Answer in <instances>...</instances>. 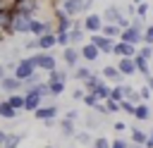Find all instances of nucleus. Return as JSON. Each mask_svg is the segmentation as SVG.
Returning a JSON list of instances; mask_svg holds the SVG:
<instances>
[{"mask_svg":"<svg viewBox=\"0 0 153 148\" xmlns=\"http://www.w3.org/2000/svg\"><path fill=\"white\" fill-rule=\"evenodd\" d=\"M146 148H153V134L148 136V141H146Z\"/></svg>","mask_w":153,"mask_h":148,"instance_id":"obj_39","label":"nucleus"},{"mask_svg":"<svg viewBox=\"0 0 153 148\" xmlns=\"http://www.w3.org/2000/svg\"><path fill=\"white\" fill-rule=\"evenodd\" d=\"M96 55H98V48H96L93 43L84 48V57H86V60H96Z\"/></svg>","mask_w":153,"mask_h":148,"instance_id":"obj_16","label":"nucleus"},{"mask_svg":"<svg viewBox=\"0 0 153 148\" xmlns=\"http://www.w3.org/2000/svg\"><path fill=\"white\" fill-rule=\"evenodd\" d=\"M93 45H96L98 50H105V53H110V50H115V45H112V41H110V38H103V36H93Z\"/></svg>","mask_w":153,"mask_h":148,"instance_id":"obj_3","label":"nucleus"},{"mask_svg":"<svg viewBox=\"0 0 153 148\" xmlns=\"http://www.w3.org/2000/svg\"><path fill=\"white\" fill-rule=\"evenodd\" d=\"M110 148H127V143H124V141H115Z\"/></svg>","mask_w":153,"mask_h":148,"instance_id":"obj_37","label":"nucleus"},{"mask_svg":"<svg viewBox=\"0 0 153 148\" xmlns=\"http://www.w3.org/2000/svg\"><path fill=\"white\" fill-rule=\"evenodd\" d=\"M72 38H74V41H81L84 33H81V31H72Z\"/></svg>","mask_w":153,"mask_h":148,"instance_id":"obj_33","label":"nucleus"},{"mask_svg":"<svg viewBox=\"0 0 153 148\" xmlns=\"http://www.w3.org/2000/svg\"><path fill=\"white\" fill-rule=\"evenodd\" d=\"M84 103H86L88 107H96V105H98V95H93V93H88V95L84 98Z\"/></svg>","mask_w":153,"mask_h":148,"instance_id":"obj_25","label":"nucleus"},{"mask_svg":"<svg viewBox=\"0 0 153 148\" xmlns=\"http://www.w3.org/2000/svg\"><path fill=\"white\" fill-rule=\"evenodd\" d=\"M96 95H98V98H105V95H110V93H108V88H105L103 84H98V86H96Z\"/></svg>","mask_w":153,"mask_h":148,"instance_id":"obj_28","label":"nucleus"},{"mask_svg":"<svg viewBox=\"0 0 153 148\" xmlns=\"http://www.w3.org/2000/svg\"><path fill=\"white\" fill-rule=\"evenodd\" d=\"M112 143H108L105 138H96V143H93V148H110Z\"/></svg>","mask_w":153,"mask_h":148,"instance_id":"obj_30","label":"nucleus"},{"mask_svg":"<svg viewBox=\"0 0 153 148\" xmlns=\"http://www.w3.org/2000/svg\"><path fill=\"white\" fill-rule=\"evenodd\" d=\"M31 62H33V67H43V69L55 72V60L50 55H36V57H31Z\"/></svg>","mask_w":153,"mask_h":148,"instance_id":"obj_1","label":"nucleus"},{"mask_svg":"<svg viewBox=\"0 0 153 148\" xmlns=\"http://www.w3.org/2000/svg\"><path fill=\"white\" fill-rule=\"evenodd\" d=\"M31 31L33 33H38V38L45 33V24H41V21H36V19H31Z\"/></svg>","mask_w":153,"mask_h":148,"instance_id":"obj_15","label":"nucleus"},{"mask_svg":"<svg viewBox=\"0 0 153 148\" xmlns=\"http://www.w3.org/2000/svg\"><path fill=\"white\" fill-rule=\"evenodd\" d=\"M14 29L17 31H31V19H26V12H22L14 19Z\"/></svg>","mask_w":153,"mask_h":148,"instance_id":"obj_4","label":"nucleus"},{"mask_svg":"<svg viewBox=\"0 0 153 148\" xmlns=\"http://www.w3.org/2000/svg\"><path fill=\"white\" fill-rule=\"evenodd\" d=\"M55 112H57L55 107H38V110H36V117H38V119H53Z\"/></svg>","mask_w":153,"mask_h":148,"instance_id":"obj_10","label":"nucleus"},{"mask_svg":"<svg viewBox=\"0 0 153 148\" xmlns=\"http://www.w3.org/2000/svg\"><path fill=\"white\" fill-rule=\"evenodd\" d=\"M65 60H67L69 64H76V50H72V48H67V50H65Z\"/></svg>","mask_w":153,"mask_h":148,"instance_id":"obj_22","label":"nucleus"},{"mask_svg":"<svg viewBox=\"0 0 153 148\" xmlns=\"http://www.w3.org/2000/svg\"><path fill=\"white\" fill-rule=\"evenodd\" d=\"M86 127H98V119H96V117H93V115H91V117H88V119H86Z\"/></svg>","mask_w":153,"mask_h":148,"instance_id":"obj_31","label":"nucleus"},{"mask_svg":"<svg viewBox=\"0 0 153 148\" xmlns=\"http://www.w3.org/2000/svg\"><path fill=\"white\" fill-rule=\"evenodd\" d=\"M76 141H79V143H84V146H86V143H91V136H88V134H86V131H79V134H76Z\"/></svg>","mask_w":153,"mask_h":148,"instance_id":"obj_26","label":"nucleus"},{"mask_svg":"<svg viewBox=\"0 0 153 148\" xmlns=\"http://www.w3.org/2000/svg\"><path fill=\"white\" fill-rule=\"evenodd\" d=\"M0 86H2L5 91H17V88L22 86V81H17V79H5V81H2Z\"/></svg>","mask_w":153,"mask_h":148,"instance_id":"obj_14","label":"nucleus"},{"mask_svg":"<svg viewBox=\"0 0 153 148\" xmlns=\"http://www.w3.org/2000/svg\"><path fill=\"white\" fill-rule=\"evenodd\" d=\"M84 0H65V12L67 14H76L79 10H84Z\"/></svg>","mask_w":153,"mask_h":148,"instance_id":"obj_5","label":"nucleus"},{"mask_svg":"<svg viewBox=\"0 0 153 148\" xmlns=\"http://www.w3.org/2000/svg\"><path fill=\"white\" fill-rule=\"evenodd\" d=\"M151 53H153L151 48H143V50H141V57H146V60H148V57H151Z\"/></svg>","mask_w":153,"mask_h":148,"instance_id":"obj_34","label":"nucleus"},{"mask_svg":"<svg viewBox=\"0 0 153 148\" xmlns=\"http://www.w3.org/2000/svg\"><path fill=\"white\" fill-rule=\"evenodd\" d=\"M105 19H108V21H117V24H122V26L127 24L124 17H122V12H120L117 7H108V10H105Z\"/></svg>","mask_w":153,"mask_h":148,"instance_id":"obj_2","label":"nucleus"},{"mask_svg":"<svg viewBox=\"0 0 153 148\" xmlns=\"http://www.w3.org/2000/svg\"><path fill=\"white\" fill-rule=\"evenodd\" d=\"M24 107L36 112V110L41 107V93H36V91H33V93H29V98H26V105H24Z\"/></svg>","mask_w":153,"mask_h":148,"instance_id":"obj_6","label":"nucleus"},{"mask_svg":"<svg viewBox=\"0 0 153 148\" xmlns=\"http://www.w3.org/2000/svg\"><path fill=\"white\" fill-rule=\"evenodd\" d=\"M115 53H120V55H134V45L131 43H120V45H115Z\"/></svg>","mask_w":153,"mask_h":148,"instance_id":"obj_13","label":"nucleus"},{"mask_svg":"<svg viewBox=\"0 0 153 148\" xmlns=\"http://www.w3.org/2000/svg\"><path fill=\"white\" fill-rule=\"evenodd\" d=\"M0 74H2V67H0Z\"/></svg>","mask_w":153,"mask_h":148,"instance_id":"obj_42","label":"nucleus"},{"mask_svg":"<svg viewBox=\"0 0 153 148\" xmlns=\"http://www.w3.org/2000/svg\"><path fill=\"white\" fill-rule=\"evenodd\" d=\"M143 41H146L148 45H153V26H148V29H146V33H143Z\"/></svg>","mask_w":153,"mask_h":148,"instance_id":"obj_29","label":"nucleus"},{"mask_svg":"<svg viewBox=\"0 0 153 148\" xmlns=\"http://www.w3.org/2000/svg\"><path fill=\"white\" fill-rule=\"evenodd\" d=\"M67 119H72V122H74V119H76V112H74V110H69V112H67Z\"/></svg>","mask_w":153,"mask_h":148,"instance_id":"obj_38","label":"nucleus"},{"mask_svg":"<svg viewBox=\"0 0 153 148\" xmlns=\"http://www.w3.org/2000/svg\"><path fill=\"white\" fill-rule=\"evenodd\" d=\"M45 148H55V146H45Z\"/></svg>","mask_w":153,"mask_h":148,"instance_id":"obj_41","label":"nucleus"},{"mask_svg":"<svg viewBox=\"0 0 153 148\" xmlns=\"http://www.w3.org/2000/svg\"><path fill=\"white\" fill-rule=\"evenodd\" d=\"M31 69H33V62H31V60H24V62L17 67V76H26V79H29V76H31Z\"/></svg>","mask_w":153,"mask_h":148,"instance_id":"obj_7","label":"nucleus"},{"mask_svg":"<svg viewBox=\"0 0 153 148\" xmlns=\"http://www.w3.org/2000/svg\"><path fill=\"white\" fill-rule=\"evenodd\" d=\"M5 143H7V134H5V131H0V148H2Z\"/></svg>","mask_w":153,"mask_h":148,"instance_id":"obj_36","label":"nucleus"},{"mask_svg":"<svg viewBox=\"0 0 153 148\" xmlns=\"http://www.w3.org/2000/svg\"><path fill=\"white\" fill-rule=\"evenodd\" d=\"M86 29H88V31H98V29H100V17H98V14H91V17L86 19Z\"/></svg>","mask_w":153,"mask_h":148,"instance_id":"obj_12","label":"nucleus"},{"mask_svg":"<svg viewBox=\"0 0 153 148\" xmlns=\"http://www.w3.org/2000/svg\"><path fill=\"white\" fill-rule=\"evenodd\" d=\"M134 69H136V64H134V60H129V57H124V60L120 62V72H122V74H134Z\"/></svg>","mask_w":153,"mask_h":148,"instance_id":"obj_9","label":"nucleus"},{"mask_svg":"<svg viewBox=\"0 0 153 148\" xmlns=\"http://www.w3.org/2000/svg\"><path fill=\"white\" fill-rule=\"evenodd\" d=\"M131 141H134V143H139V146H146L148 136H146L141 129H131Z\"/></svg>","mask_w":153,"mask_h":148,"instance_id":"obj_11","label":"nucleus"},{"mask_svg":"<svg viewBox=\"0 0 153 148\" xmlns=\"http://www.w3.org/2000/svg\"><path fill=\"white\" fill-rule=\"evenodd\" d=\"M122 107H124L127 112H131V115H134V110H136V107H134V105H129V103H122Z\"/></svg>","mask_w":153,"mask_h":148,"instance_id":"obj_35","label":"nucleus"},{"mask_svg":"<svg viewBox=\"0 0 153 148\" xmlns=\"http://www.w3.org/2000/svg\"><path fill=\"white\" fill-rule=\"evenodd\" d=\"M139 95H141L143 100H148V98H151V91H148V88H141V93H139Z\"/></svg>","mask_w":153,"mask_h":148,"instance_id":"obj_32","label":"nucleus"},{"mask_svg":"<svg viewBox=\"0 0 153 148\" xmlns=\"http://www.w3.org/2000/svg\"><path fill=\"white\" fill-rule=\"evenodd\" d=\"M0 115H5V117L12 119V117H14V107H12L10 103H2V105H0Z\"/></svg>","mask_w":153,"mask_h":148,"instance_id":"obj_20","label":"nucleus"},{"mask_svg":"<svg viewBox=\"0 0 153 148\" xmlns=\"http://www.w3.org/2000/svg\"><path fill=\"white\" fill-rule=\"evenodd\" d=\"M122 38H124V43H131V45H134V43L139 41V29H134V26L127 29V31L122 33Z\"/></svg>","mask_w":153,"mask_h":148,"instance_id":"obj_8","label":"nucleus"},{"mask_svg":"<svg viewBox=\"0 0 153 148\" xmlns=\"http://www.w3.org/2000/svg\"><path fill=\"white\" fill-rule=\"evenodd\" d=\"M108 79H115V81H122V74L115 69V67H105V72H103Z\"/></svg>","mask_w":153,"mask_h":148,"instance_id":"obj_17","label":"nucleus"},{"mask_svg":"<svg viewBox=\"0 0 153 148\" xmlns=\"http://www.w3.org/2000/svg\"><path fill=\"white\" fill-rule=\"evenodd\" d=\"M134 115H136L139 119H146V117H148V107H146V105H139V107L134 110Z\"/></svg>","mask_w":153,"mask_h":148,"instance_id":"obj_24","label":"nucleus"},{"mask_svg":"<svg viewBox=\"0 0 153 148\" xmlns=\"http://www.w3.org/2000/svg\"><path fill=\"white\" fill-rule=\"evenodd\" d=\"M136 69H141L143 74H148V60L139 55V57H136Z\"/></svg>","mask_w":153,"mask_h":148,"instance_id":"obj_21","label":"nucleus"},{"mask_svg":"<svg viewBox=\"0 0 153 148\" xmlns=\"http://www.w3.org/2000/svg\"><path fill=\"white\" fill-rule=\"evenodd\" d=\"M10 105H12L14 110H17V107H24V105H26V98H22V95H12V98H10Z\"/></svg>","mask_w":153,"mask_h":148,"instance_id":"obj_19","label":"nucleus"},{"mask_svg":"<svg viewBox=\"0 0 153 148\" xmlns=\"http://www.w3.org/2000/svg\"><path fill=\"white\" fill-rule=\"evenodd\" d=\"M103 33H105V36H117L120 29H117V26H103Z\"/></svg>","mask_w":153,"mask_h":148,"instance_id":"obj_27","label":"nucleus"},{"mask_svg":"<svg viewBox=\"0 0 153 148\" xmlns=\"http://www.w3.org/2000/svg\"><path fill=\"white\" fill-rule=\"evenodd\" d=\"M62 81H65V72H53L50 74V86L53 84H62Z\"/></svg>","mask_w":153,"mask_h":148,"instance_id":"obj_23","label":"nucleus"},{"mask_svg":"<svg viewBox=\"0 0 153 148\" xmlns=\"http://www.w3.org/2000/svg\"><path fill=\"white\" fill-rule=\"evenodd\" d=\"M127 148H146V146H139V143H131V146H127Z\"/></svg>","mask_w":153,"mask_h":148,"instance_id":"obj_40","label":"nucleus"},{"mask_svg":"<svg viewBox=\"0 0 153 148\" xmlns=\"http://www.w3.org/2000/svg\"><path fill=\"white\" fill-rule=\"evenodd\" d=\"M55 43H57V41H55L53 36H41V38H38V45H41V48H50V45H55Z\"/></svg>","mask_w":153,"mask_h":148,"instance_id":"obj_18","label":"nucleus"}]
</instances>
